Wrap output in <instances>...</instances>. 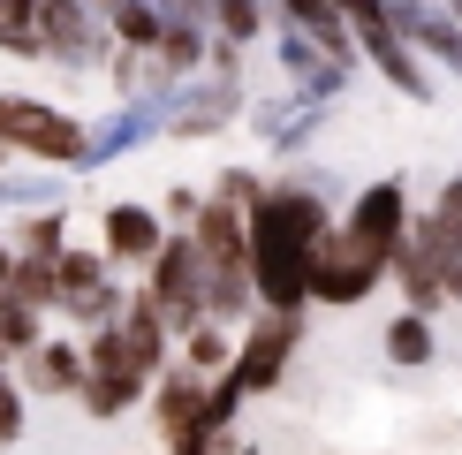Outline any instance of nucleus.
I'll return each instance as SVG.
<instances>
[{"instance_id": "f257e3e1", "label": "nucleus", "mask_w": 462, "mask_h": 455, "mask_svg": "<svg viewBox=\"0 0 462 455\" xmlns=\"http://www.w3.org/2000/svg\"><path fill=\"white\" fill-rule=\"evenodd\" d=\"M394 251H402V190L379 182V190H364V205L349 213L341 236H319L303 289H319L326 303H349V296H364L379 281V265H387Z\"/></svg>"}, {"instance_id": "7ed1b4c3", "label": "nucleus", "mask_w": 462, "mask_h": 455, "mask_svg": "<svg viewBox=\"0 0 462 455\" xmlns=\"http://www.w3.org/2000/svg\"><path fill=\"white\" fill-rule=\"evenodd\" d=\"M0 144H23L38 152V160H84V137H76V122H61V114L31 107V99H0Z\"/></svg>"}, {"instance_id": "1a4fd4ad", "label": "nucleus", "mask_w": 462, "mask_h": 455, "mask_svg": "<svg viewBox=\"0 0 462 455\" xmlns=\"http://www.w3.org/2000/svg\"><path fill=\"white\" fill-rule=\"evenodd\" d=\"M106 243L122 258H144V251H160V220L144 205H122V213H106Z\"/></svg>"}, {"instance_id": "20e7f679", "label": "nucleus", "mask_w": 462, "mask_h": 455, "mask_svg": "<svg viewBox=\"0 0 462 455\" xmlns=\"http://www.w3.org/2000/svg\"><path fill=\"white\" fill-rule=\"evenodd\" d=\"M288 341H296V319H288V311H273L258 334H250V349H243V365H236V379H227V387H236V395H258V387H273V372H281Z\"/></svg>"}, {"instance_id": "4468645a", "label": "nucleus", "mask_w": 462, "mask_h": 455, "mask_svg": "<svg viewBox=\"0 0 462 455\" xmlns=\"http://www.w3.org/2000/svg\"><path fill=\"white\" fill-rule=\"evenodd\" d=\"M15 425H23V403H15L8 372H0V441H15Z\"/></svg>"}, {"instance_id": "0eeeda50", "label": "nucleus", "mask_w": 462, "mask_h": 455, "mask_svg": "<svg viewBox=\"0 0 462 455\" xmlns=\"http://www.w3.org/2000/svg\"><path fill=\"white\" fill-rule=\"evenodd\" d=\"M61 289H69V303H76L84 319H106V311H114V296H106V274H99L91 258H61Z\"/></svg>"}, {"instance_id": "6e6552de", "label": "nucleus", "mask_w": 462, "mask_h": 455, "mask_svg": "<svg viewBox=\"0 0 462 455\" xmlns=\"http://www.w3.org/2000/svg\"><path fill=\"white\" fill-rule=\"evenodd\" d=\"M31 8H38V38H53L69 53H91V31H84V8L76 0H31Z\"/></svg>"}, {"instance_id": "9b49d317", "label": "nucleus", "mask_w": 462, "mask_h": 455, "mask_svg": "<svg viewBox=\"0 0 462 455\" xmlns=\"http://www.w3.org/2000/svg\"><path fill=\"white\" fill-rule=\"evenodd\" d=\"M387 349L402 357V365H417V357H425L432 341H425V327H417V319H394V327H387Z\"/></svg>"}, {"instance_id": "f03ea898", "label": "nucleus", "mask_w": 462, "mask_h": 455, "mask_svg": "<svg viewBox=\"0 0 462 455\" xmlns=\"http://www.w3.org/2000/svg\"><path fill=\"white\" fill-rule=\"evenodd\" d=\"M319 236H326L319 205L296 198V190H281V198H265L258 213H250V243L243 251H250V281H258V296L273 303V311H296Z\"/></svg>"}, {"instance_id": "423d86ee", "label": "nucleus", "mask_w": 462, "mask_h": 455, "mask_svg": "<svg viewBox=\"0 0 462 455\" xmlns=\"http://www.w3.org/2000/svg\"><path fill=\"white\" fill-rule=\"evenodd\" d=\"M167 319H198V251H160V289H152Z\"/></svg>"}, {"instance_id": "dca6fc26", "label": "nucleus", "mask_w": 462, "mask_h": 455, "mask_svg": "<svg viewBox=\"0 0 462 455\" xmlns=\"http://www.w3.org/2000/svg\"><path fill=\"white\" fill-rule=\"evenodd\" d=\"M334 8H349L356 23H387V15H379V0H334Z\"/></svg>"}, {"instance_id": "39448f33", "label": "nucleus", "mask_w": 462, "mask_h": 455, "mask_svg": "<svg viewBox=\"0 0 462 455\" xmlns=\"http://www.w3.org/2000/svg\"><path fill=\"white\" fill-rule=\"evenodd\" d=\"M137 387H144V365L114 334H99V349H91V410H122Z\"/></svg>"}, {"instance_id": "ddd939ff", "label": "nucleus", "mask_w": 462, "mask_h": 455, "mask_svg": "<svg viewBox=\"0 0 462 455\" xmlns=\"http://www.w3.org/2000/svg\"><path fill=\"white\" fill-rule=\"evenodd\" d=\"M38 365H46V387H69L76 379V349H46Z\"/></svg>"}, {"instance_id": "6ab92c4d", "label": "nucleus", "mask_w": 462, "mask_h": 455, "mask_svg": "<svg viewBox=\"0 0 462 455\" xmlns=\"http://www.w3.org/2000/svg\"><path fill=\"white\" fill-rule=\"evenodd\" d=\"M455 8H462V0H455Z\"/></svg>"}, {"instance_id": "f8f14e48", "label": "nucleus", "mask_w": 462, "mask_h": 455, "mask_svg": "<svg viewBox=\"0 0 462 455\" xmlns=\"http://www.w3.org/2000/svg\"><path fill=\"white\" fill-rule=\"evenodd\" d=\"M205 15H220L236 38H243V31H258V8H250V0H205Z\"/></svg>"}, {"instance_id": "a211bd4d", "label": "nucleus", "mask_w": 462, "mask_h": 455, "mask_svg": "<svg viewBox=\"0 0 462 455\" xmlns=\"http://www.w3.org/2000/svg\"><path fill=\"white\" fill-rule=\"evenodd\" d=\"M0 281H8V258H0Z\"/></svg>"}, {"instance_id": "2eb2a0df", "label": "nucleus", "mask_w": 462, "mask_h": 455, "mask_svg": "<svg viewBox=\"0 0 462 455\" xmlns=\"http://www.w3.org/2000/svg\"><path fill=\"white\" fill-rule=\"evenodd\" d=\"M114 15H122V31H129V38H160V23H152V8H137V0H129V8H114Z\"/></svg>"}, {"instance_id": "9d476101", "label": "nucleus", "mask_w": 462, "mask_h": 455, "mask_svg": "<svg viewBox=\"0 0 462 455\" xmlns=\"http://www.w3.org/2000/svg\"><path fill=\"white\" fill-rule=\"evenodd\" d=\"M288 8L303 15V31H319V38H334V53L349 61V46H341V15H334V0H288Z\"/></svg>"}, {"instance_id": "f3484780", "label": "nucleus", "mask_w": 462, "mask_h": 455, "mask_svg": "<svg viewBox=\"0 0 462 455\" xmlns=\"http://www.w3.org/2000/svg\"><path fill=\"white\" fill-rule=\"evenodd\" d=\"M432 46H439V53H448V61L462 69V31H432Z\"/></svg>"}]
</instances>
